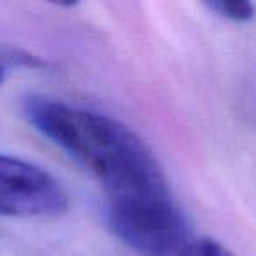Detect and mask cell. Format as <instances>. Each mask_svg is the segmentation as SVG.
Returning a JSON list of instances; mask_svg holds the SVG:
<instances>
[{"label":"cell","mask_w":256,"mask_h":256,"mask_svg":"<svg viewBox=\"0 0 256 256\" xmlns=\"http://www.w3.org/2000/svg\"><path fill=\"white\" fill-rule=\"evenodd\" d=\"M176 256H234L230 249L210 237H200L188 240Z\"/></svg>","instance_id":"cell-5"},{"label":"cell","mask_w":256,"mask_h":256,"mask_svg":"<svg viewBox=\"0 0 256 256\" xmlns=\"http://www.w3.org/2000/svg\"><path fill=\"white\" fill-rule=\"evenodd\" d=\"M68 209V195L53 174L36 164L0 154V216L50 220Z\"/></svg>","instance_id":"cell-3"},{"label":"cell","mask_w":256,"mask_h":256,"mask_svg":"<svg viewBox=\"0 0 256 256\" xmlns=\"http://www.w3.org/2000/svg\"><path fill=\"white\" fill-rule=\"evenodd\" d=\"M107 221L123 244L142 256H176L188 242L184 216L170 195L110 200Z\"/></svg>","instance_id":"cell-2"},{"label":"cell","mask_w":256,"mask_h":256,"mask_svg":"<svg viewBox=\"0 0 256 256\" xmlns=\"http://www.w3.org/2000/svg\"><path fill=\"white\" fill-rule=\"evenodd\" d=\"M206 8L235 23H246L254 16V6L248 0H210L206 2Z\"/></svg>","instance_id":"cell-4"},{"label":"cell","mask_w":256,"mask_h":256,"mask_svg":"<svg viewBox=\"0 0 256 256\" xmlns=\"http://www.w3.org/2000/svg\"><path fill=\"white\" fill-rule=\"evenodd\" d=\"M22 112L34 130L102 184L109 202L170 195L154 153L128 124L44 95L25 96Z\"/></svg>","instance_id":"cell-1"},{"label":"cell","mask_w":256,"mask_h":256,"mask_svg":"<svg viewBox=\"0 0 256 256\" xmlns=\"http://www.w3.org/2000/svg\"><path fill=\"white\" fill-rule=\"evenodd\" d=\"M2 81H4V68L0 67V84H2Z\"/></svg>","instance_id":"cell-6"}]
</instances>
